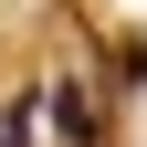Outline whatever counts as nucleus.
I'll return each mask as SVG.
<instances>
[{
	"mask_svg": "<svg viewBox=\"0 0 147 147\" xmlns=\"http://www.w3.org/2000/svg\"><path fill=\"white\" fill-rule=\"evenodd\" d=\"M42 105H53V126H63L74 147H95V137H105V116H95V95H84V84H53Z\"/></svg>",
	"mask_w": 147,
	"mask_h": 147,
	"instance_id": "obj_1",
	"label": "nucleus"
}]
</instances>
